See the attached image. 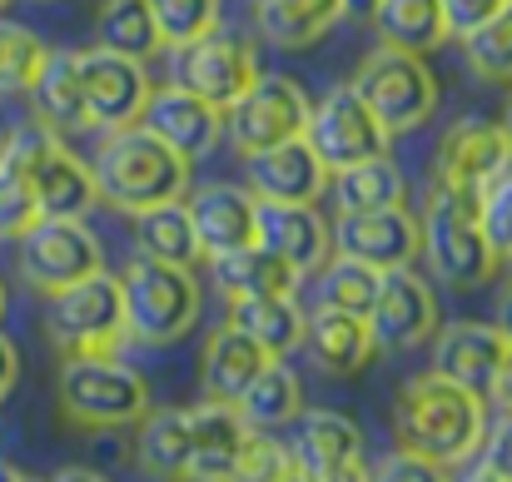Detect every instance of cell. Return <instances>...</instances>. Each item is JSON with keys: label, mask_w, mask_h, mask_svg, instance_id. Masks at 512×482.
Here are the masks:
<instances>
[{"label": "cell", "mask_w": 512, "mask_h": 482, "mask_svg": "<svg viewBox=\"0 0 512 482\" xmlns=\"http://www.w3.org/2000/svg\"><path fill=\"white\" fill-rule=\"evenodd\" d=\"M483 433H488V398L468 393L463 383L428 368L398 388V403H393L398 448L443 468H463L483 448Z\"/></svg>", "instance_id": "6da1fadb"}, {"label": "cell", "mask_w": 512, "mask_h": 482, "mask_svg": "<svg viewBox=\"0 0 512 482\" xmlns=\"http://www.w3.org/2000/svg\"><path fill=\"white\" fill-rule=\"evenodd\" d=\"M90 174H95L100 199L115 204L120 214H140V209L174 204L189 194V160L174 155L165 140H155L145 125L110 130L90 160Z\"/></svg>", "instance_id": "7a4b0ae2"}, {"label": "cell", "mask_w": 512, "mask_h": 482, "mask_svg": "<svg viewBox=\"0 0 512 482\" xmlns=\"http://www.w3.org/2000/svg\"><path fill=\"white\" fill-rule=\"evenodd\" d=\"M423 254L438 284L448 289H483L498 274V249L488 244L483 224H478V199L438 184L428 189V214H423Z\"/></svg>", "instance_id": "3957f363"}, {"label": "cell", "mask_w": 512, "mask_h": 482, "mask_svg": "<svg viewBox=\"0 0 512 482\" xmlns=\"http://www.w3.org/2000/svg\"><path fill=\"white\" fill-rule=\"evenodd\" d=\"M60 413L75 428H90V433L135 428L150 413V388L115 353L65 358V368H60Z\"/></svg>", "instance_id": "277c9868"}, {"label": "cell", "mask_w": 512, "mask_h": 482, "mask_svg": "<svg viewBox=\"0 0 512 482\" xmlns=\"http://www.w3.org/2000/svg\"><path fill=\"white\" fill-rule=\"evenodd\" d=\"M5 160L20 164V174L30 179L35 189V204H40V219H85L95 204H100V189H95V174L90 160H80L65 135L45 130V125H25L5 140Z\"/></svg>", "instance_id": "5b68a950"}, {"label": "cell", "mask_w": 512, "mask_h": 482, "mask_svg": "<svg viewBox=\"0 0 512 482\" xmlns=\"http://www.w3.org/2000/svg\"><path fill=\"white\" fill-rule=\"evenodd\" d=\"M45 333L65 358H90V353H115L125 343V294L120 274H90L45 304Z\"/></svg>", "instance_id": "8992f818"}, {"label": "cell", "mask_w": 512, "mask_h": 482, "mask_svg": "<svg viewBox=\"0 0 512 482\" xmlns=\"http://www.w3.org/2000/svg\"><path fill=\"white\" fill-rule=\"evenodd\" d=\"M120 294H125V328L140 343H174L199 323V284L194 269L160 264V259H135L120 274Z\"/></svg>", "instance_id": "52a82bcc"}, {"label": "cell", "mask_w": 512, "mask_h": 482, "mask_svg": "<svg viewBox=\"0 0 512 482\" xmlns=\"http://www.w3.org/2000/svg\"><path fill=\"white\" fill-rule=\"evenodd\" d=\"M353 90L363 95V105L378 115V125L388 135L418 130L438 110V75L428 70V60L413 50H393V45H378L358 65Z\"/></svg>", "instance_id": "ba28073f"}, {"label": "cell", "mask_w": 512, "mask_h": 482, "mask_svg": "<svg viewBox=\"0 0 512 482\" xmlns=\"http://www.w3.org/2000/svg\"><path fill=\"white\" fill-rule=\"evenodd\" d=\"M309 115H314V105H309V95H304L299 80H289V75H264V70H259V80L224 110V135H229V145L249 160V155H264V150H274V145L304 140Z\"/></svg>", "instance_id": "9c48e42d"}, {"label": "cell", "mask_w": 512, "mask_h": 482, "mask_svg": "<svg viewBox=\"0 0 512 482\" xmlns=\"http://www.w3.org/2000/svg\"><path fill=\"white\" fill-rule=\"evenodd\" d=\"M15 244H20V279L45 299L105 269V249L85 219H40Z\"/></svg>", "instance_id": "30bf717a"}, {"label": "cell", "mask_w": 512, "mask_h": 482, "mask_svg": "<svg viewBox=\"0 0 512 482\" xmlns=\"http://www.w3.org/2000/svg\"><path fill=\"white\" fill-rule=\"evenodd\" d=\"M304 140H309V150L324 160L329 174H339L348 164L388 155V140H393V135L378 125V115L363 105V95H358L353 85H339V90H329V95L314 105Z\"/></svg>", "instance_id": "8fae6325"}, {"label": "cell", "mask_w": 512, "mask_h": 482, "mask_svg": "<svg viewBox=\"0 0 512 482\" xmlns=\"http://www.w3.org/2000/svg\"><path fill=\"white\" fill-rule=\"evenodd\" d=\"M254 80H259L254 50L239 45V40H229V35H219V30H209V35L189 40V45H174L170 85L209 100L214 110H229Z\"/></svg>", "instance_id": "7c38bea8"}, {"label": "cell", "mask_w": 512, "mask_h": 482, "mask_svg": "<svg viewBox=\"0 0 512 482\" xmlns=\"http://www.w3.org/2000/svg\"><path fill=\"white\" fill-rule=\"evenodd\" d=\"M334 249L388 274V269H413V259L423 254V224L403 209V204H388V209H348L334 224Z\"/></svg>", "instance_id": "4fadbf2b"}, {"label": "cell", "mask_w": 512, "mask_h": 482, "mask_svg": "<svg viewBox=\"0 0 512 482\" xmlns=\"http://www.w3.org/2000/svg\"><path fill=\"white\" fill-rule=\"evenodd\" d=\"M80 55V85H85V105H90V125L95 130H125L140 125L145 105H150V80H145V60L115 55L105 45L95 50H75Z\"/></svg>", "instance_id": "5bb4252c"}, {"label": "cell", "mask_w": 512, "mask_h": 482, "mask_svg": "<svg viewBox=\"0 0 512 482\" xmlns=\"http://www.w3.org/2000/svg\"><path fill=\"white\" fill-rule=\"evenodd\" d=\"M368 328H373V343L388 348V353L428 343L438 333V299H433L428 279L413 274V269H388L378 279V299L368 309Z\"/></svg>", "instance_id": "9a60e30c"}, {"label": "cell", "mask_w": 512, "mask_h": 482, "mask_svg": "<svg viewBox=\"0 0 512 482\" xmlns=\"http://www.w3.org/2000/svg\"><path fill=\"white\" fill-rule=\"evenodd\" d=\"M508 164H512V150H508L503 125H493V120H458V125H448L443 140H438L433 179H438V184H453V189H463V194L478 199Z\"/></svg>", "instance_id": "2e32d148"}, {"label": "cell", "mask_w": 512, "mask_h": 482, "mask_svg": "<svg viewBox=\"0 0 512 482\" xmlns=\"http://www.w3.org/2000/svg\"><path fill=\"white\" fill-rule=\"evenodd\" d=\"M184 204H189V219L199 234V254H209V259L234 254V249L259 239V199L229 179L199 184Z\"/></svg>", "instance_id": "e0dca14e"}, {"label": "cell", "mask_w": 512, "mask_h": 482, "mask_svg": "<svg viewBox=\"0 0 512 482\" xmlns=\"http://www.w3.org/2000/svg\"><path fill=\"white\" fill-rule=\"evenodd\" d=\"M140 125H145L155 140H165L174 155H184L189 164L204 160V155L224 140V110H214L209 100H199V95H189V90H179V85L150 90V105H145Z\"/></svg>", "instance_id": "ac0fdd59"}, {"label": "cell", "mask_w": 512, "mask_h": 482, "mask_svg": "<svg viewBox=\"0 0 512 482\" xmlns=\"http://www.w3.org/2000/svg\"><path fill=\"white\" fill-rule=\"evenodd\" d=\"M503 358H508V338H503L498 323H473V319L448 323L438 333V343H433V373L463 383L478 398L493 393V378H498Z\"/></svg>", "instance_id": "d6986e66"}, {"label": "cell", "mask_w": 512, "mask_h": 482, "mask_svg": "<svg viewBox=\"0 0 512 482\" xmlns=\"http://www.w3.org/2000/svg\"><path fill=\"white\" fill-rule=\"evenodd\" d=\"M259 244L274 249L289 269L314 274L334 254V229L319 219L314 204H269V199H259Z\"/></svg>", "instance_id": "ffe728a7"}, {"label": "cell", "mask_w": 512, "mask_h": 482, "mask_svg": "<svg viewBox=\"0 0 512 482\" xmlns=\"http://www.w3.org/2000/svg\"><path fill=\"white\" fill-rule=\"evenodd\" d=\"M329 189V169L309 150V140L274 145L264 155H249V194L269 204H314Z\"/></svg>", "instance_id": "44dd1931"}, {"label": "cell", "mask_w": 512, "mask_h": 482, "mask_svg": "<svg viewBox=\"0 0 512 482\" xmlns=\"http://www.w3.org/2000/svg\"><path fill=\"white\" fill-rule=\"evenodd\" d=\"M189 428H194V453H189L184 482H234L239 453L254 433L239 418V408L234 403H199V408H189Z\"/></svg>", "instance_id": "7402d4cb"}, {"label": "cell", "mask_w": 512, "mask_h": 482, "mask_svg": "<svg viewBox=\"0 0 512 482\" xmlns=\"http://www.w3.org/2000/svg\"><path fill=\"white\" fill-rule=\"evenodd\" d=\"M30 100H35V125L55 130V135H80V130H95L90 125V105H85V85H80V55L75 50H50L35 85H30Z\"/></svg>", "instance_id": "603a6c76"}, {"label": "cell", "mask_w": 512, "mask_h": 482, "mask_svg": "<svg viewBox=\"0 0 512 482\" xmlns=\"http://www.w3.org/2000/svg\"><path fill=\"white\" fill-rule=\"evenodd\" d=\"M269 353L234 323L214 328L209 343H204V373H199V388H204V403H239L244 388L264 373Z\"/></svg>", "instance_id": "cb8c5ba5"}, {"label": "cell", "mask_w": 512, "mask_h": 482, "mask_svg": "<svg viewBox=\"0 0 512 482\" xmlns=\"http://www.w3.org/2000/svg\"><path fill=\"white\" fill-rule=\"evenodd\" d=\"M304 348H309V358H314L324 373H334V378H348V373L368 368L373 353H378L373 328H368L363 314H343V309H324V304L304 323Z\"/></svg>", "instance_id": "d4e9b609"}, {"label": "cell", "mask_w": 512, "mask_h": 482, "mask_svg": "<svg viewBox=\"0 0 512 482\" xmlns=\"http://www.w3.org/2000/svg\"><path fill=\"white\" fill-rule=\"evenodd\" d=\"M294 468L304 478H324V473H339L348 463H363V433L353 418L329 413V408H314V413H299V438H294Z\"/></svg>", "instance_id": "484cf974"}, {"label": "cell", "mask_w": 512, "mask_h": 482, "mask_svg": "<svg viewBox=\"0 0 512 482\" xmlns=\"http://www.w3.org/2000/svg\"><path fill=\"white\" fill-rule=\"evenodd\" d=\"M214 264V284L224 294V304H239V299H274V294H294L299 289V269H289L274 249H264L259 239L234 249V254H219L209 259Z\"/></svg>", "instance_id": "4316f807"}, {"label": "cell", "mask_w": 512, "mask_h": 482, "mask_svg": "<svg viewBox=\"0 0 512 482\" xmlns=\"http://www.w3.org/2000/svg\"><path fill=\"white\" fill-rule=\"evenodd\" d=\"M343 20V0H254V25L279 50H304Z\"/></svg>", "instance_id": "83f0119b"}, {"label": "cell", "mask_w": 512, "mask_h": 482, "mask_svg": "<svg viewBox=\"0 0 512 482\" xmlns=\"http://www.w3.org/2000/svg\"><path fill=\"white\" fill-rule=\"evenodd\" d=\"M194 453V428H189V408H165V413H145L140 438H135V463L140 473L155 482H184Z\"/></svg>", "instance_id": "f1b7e54d"}, {"label": "cell", "mask_w": 512, "mask_h": 482, "mask_svg": "<svg viewBox=\"0 0 512 482\" xmlns=\"http://www.w3.org/2000/svg\"><path fill=\"white\" fill-rule=\"evenodd\" d=\"M239 418L254 428V433H274L284 423H299L304 413V388H299V373L284 363V358H269L264 373L244 388V398L234 403Z\"/></svg>", "instance_id": "f546056e"}, {"label": "cell", "mask_w": 512, "mask_h": 482, "mask_svg": "<svg viewBox=\"0 0 512 482\" xmlns=\"http://www.w3.org/2000/svg\"><path fill=\"white\" fill-rule=\"evenodd\" d=\"M229 323L244 328L269 358H284V353L304 348L309 314L294 304V294H274V299H239V304H229Z\"/></svg>", "instance_id": "4dcf8cb0"}, {"label": "cell", "mask_w": 512, "mask_h": 482, "mask_svg": "<svg viewBox=\"0 0 512 482\" xmlns=\"http://www.w3.org/2000/svg\"><path fill=\"white\" fill-rule=\"evenodd\" d=\"M383 35V45L393 50H413V55H433L448 40V15L443 0H378V10L368 15Z\"/></svg>", "instance_id": "1f68e13d"}, {"label": "cell", "mask_w": 512, "mask_h": 482, "mask_svg": "<svg viewBox=\"0 0 512 482\" xmlns=\"http://www.w3.org/2000/svg\"><path fill=\"white\" fill-rule=\"evenodd\" d=\"M135 244H140V254H145V259L194 269V259H199V234H194L189 204H184V199H174V204L140 209V214H135Z\"/></svg>", "instance_id": "d6a6232c"}, {"label": "cell", "mask_w": 512, "mask_h": 482, "mask_svg": "<svg viewBox=\"0 0 512 482\" xmlns=\"http://www.w3.org/2000/svg\"><path fill=\"white\" fill-rule=\"evenodd\" d=\"M95 35H100V45H105V50L130 55V60H150V55H160V50H165L150 0H100Z\"/></svg>", "instance_id": "836d02e7"}, {"label": "cell", "mask_w": 512, "mask_h": 482, "mask_svg": "<svg viewBox=\"0 0 512 482\" xmlns=\"http://www.w3.org/2000/svg\"><path fill=\"white\" fill-rule=\"evenodd\" d=\"M403 169L378 155V160H363V164H348L334 174V194H339L343 214L348 209H388V204H403Z\"/></svg>", "instance_id": "e575fe53"}, {"label": "cell", "mask_w": 512, "mask_h": 482, "mask_svg": "<svg viewBox=\"0 0 512 482\" xmlns=\"http://www.w3.org/2000/svg\"><path fill=\"white\" fill-rule=\"evenodd\" d=\"M463 65L488 80V85H508L512 80V0L473 35H463Z\"/></svg>", "instance_id": "d590c367"}, {"label": "cell", "mask_w": 512, "mask_h": 482, "mask_svg": "<svg viewBox=\"0 0 512 482\" xmlns=\"http://www.w3.org/2000/svg\"><path fill=\"white\" fill-rule=\"evenodd\" d=\"M378 269H368V264H358V259H329L324 264V279H319V304L324 309H343V314H363L368 319V309H373V299H378Z\"/></svg>", "instance_id": "8d00e7d4"}, {"label": "cell", "mask_w": 512, "mask_h": 482, "mask_svg": "<svg viewBox=\"0 0 512 482\" xmlns=\"http://www.w3.org/2000/svg\"><path fill=\"white\" fill-rule=\"evenodd\" d=\"M45 55H50V45L35 30H25L15 20H0V90H30Z\"/></svg>", "instance_id": "74e56055"}, {"label": "cell", "mask_w": 512, "mask_h": 482, "mask_svg": "<svg viewBox=\"0 0 512 482\" xmlns=\"http://www.w3.org/2000/svg\"><path fill=\"white\" fill-rule=\"evenodd\" d=\"M155 10V25H160V40L165 45H189L199 35H209L219 25V0H150Z\"/></svg>", "instance_id": "f35d334b"}, {"label": "cell", "mask_w": 512, "mask_h": 482, "mask_svg": "<svg viewBox=\"0 0 512 482\" xmlns=\"http://www.w3.org/2000/svg\"><path fill=\"white\" fill-rule=\"evenodd\" d=\"M30 224H40V204L20 164L0 155V239H20Z\"/></svg>", "instance_id": "ab89813d"}, {"label": "cell", "mask_w": 512, "mask_h": 482, "mask_svg": "<svg viewBox=\"0 0 512 482\" xmlns=\"http://www.w3.org/2000/svg\"><path fill=\"white\" fill-rule=\"evenodd\" d=\"M289 473H294V453L274 433H249V443L239 453L234 482H284Z\"/></svg>", "instance_id": "60d3db41"}, {"label": "cell", "mask_w": 512, "mask_h": 482, "mask_svg": "<svg viewBox=\"0 0 512 482\" xmlns=\"http://www.w3.org/2000/svg\"><path fill=\"white\" fill-rule=\"evenodd\" d=\"M478 224L488 234V244L498 249V259L512 254V164L478 194Z\"/></svg>", "instance_id": "b9f144b4"}, {"label": "cell", "mask_w": 512, "mask_h": 482, "mask_svg": "<svg viewBox=\"0 0 512 482\" xmlns=\"http://www.w3.org/2000/svg\"><path fill=\"white\" fill-rule=\"evenodd\" d=\"M368 482H453V478H448L443 463H428V458H418L408 448H393V453H383L368 468Z\"/></svg>", "instance_id": "7bdbcfd3"}, {"label": "cell", "mask_w": 512, "mask_h": 482, "mask_svg": "<svg viewBox=\"0 0 512 482\" xmlns=\"http://www.w3.org/2000/svg\"><path fill=\"white\" fill-rule=\"evenodd\" d=\"M508 0H443V15H448V35H473L478 25H488Z\"/></svg>", "instance_id": "ee69618b"}, {"label": "cell", "mask_w": 512, "mask_h": 482, "mask_svg": "<svg viewBox=\"0 0 512 482\" xmlns=\"http://www.w3.org/2000/svg\"><path fill=\"white\" fill-rule=\"evenodd\" d=\"M483 463L498 473L503 482H512V413H498L493 423H488V433H483Z\"/></svg>", "instance_id": "f6af8a7d"}, {"label": "cell", "mask_w": 512, "mask_h": 482, "mask_svg": "<svg viewBox=\"0 0 512 482\" xmlns=\"http://www.w3.org/2000/svg\"><path fill=\"white\" fill-rule=\"evenodd\" d=\"M15 378H20V353H15V343L0 333V398L15 388Z\"/></svg>", "instance_id": "bcb514c9"}, {"label": "cell", "mask_w": 512, "mask_h": 482, "mask_svg": "<svg viewBox=\"0 0 512 482\" xmlns=\"http://www.w3.org/2000/svg\"><path fill=\"white\" fill-rule=\"evenodd\" d=\"M503 413H512V343H508V358H503V368H498V378H493V393H488Z\"/></svg>", "instance_id": "7dc6e473"}, {"label": "cell", "mask_w": 512, "mask_h": 482, "mask_svg": "<svg viewBox=\"0 0 512 482\" xmlns=\"http://www.w3.org/2000/svg\"><path fill=\"white\" fill-rule=\"evenodd\" d=\"M50 482H110L105 473H95V468H60Z\"/></svg>", "instance_id": "c3c4849f"}, {"label": "cell", "mask_w": 512, "mask_h": 482, "mask_svg": "<svg viewBox=\"0 0 512 482\" xmlns=\"http://www.w3.org/2000/svg\"><path fill=\"white\" fill-rule=\"evenodd\" d=\"M314 482H368V468H363V463H348V468L324 473V478H314Z\"/></svg>", "instance_id": "681fc988"}, {"label": "cell", "mask_w": 512, "mask_h": 482, "mask_svg": "<svg viewBox=\"0 0 512 482\" xmlns=\"http://www.w3.org/2000/svg\"><path fill=\"white\" fill-rule=\"evenodd\" d=\"M498 328H503V338L512 343V284L503 289V299H498Z\"/></svg>", "instance_id": "f907efd6"}, {"label": "cell", "mask_w": 512, "mask_h": 482, "mask_svg": "<svg viewBox=\"0 0 512 482\" xmlns=\"http://www.w3.org/2000/svg\"><path fill=\"white\" fill-rule=\"evenodd\" d=\"M463 482H503V478H498V473H493L488 463H473V468L463 473Z\"/></svg>", "instance_id": "816d5d0a"}, {"label": "cell", "mask_w": 512, "mask_h": 482, "mask_svg": "<svg viewBox=\"0 0 512 482\" xmlns=\"http://www.w3.org/2000/svg\"><path fill=\"white\" fill-rule=\"evenodd\" d=\"M378 0H343V15H373Z\"/></svg>", "instance_id": "f5cc1de1"}, {"label": "cell", "mask_w": 512, "mask_h": 482, "mask_svg": "<svg viewBox=\"0 0 512 482\" xmlns=\"http://www.w3.org/2000/svg\"><path fill=\"white\" fill-rule=\"evenodd\" d=\"M0 482H30V478H25L15 463H0Z\"/></svg>", "instance_id": "db71d44e"}, {"label": "cell", "mask_w": 512, "mask_h": 482, "mask_svg": "<svg viewBox=\"0 0 512 482\" xmlns=\"http://www.w3.org/2000/svg\"><path fill=\"white\" fill-rule=\"evenodd\" d=\"M503 135H508V150H512V100H508V115H503Z\"/></svg>", "instance_id": "11a10c76"}, {"label": "cell", "mask_w": 512, "mask_h": 482, "mask_svg": "<svg viewBox=\"0 0 512 482\" xmlns=\"http://www.w3.org/2000/svg\"><path fill=\"white\" fill-rule=\"evenodd\" d=\"M284 482H309V478H304V473H299V468H294V473H289V478H284Z\"/></svg>", "instance_id": "9f6ffc18"}, {"label": "cell", "mask_w": 512, "mask_h": 482, "mask_svg": "<svg viewBox=\"0 0 512 482\" xmlns=\"http://www.w3.org/2000/svg\"><path fill=\"white\" fill-rule=\"evenodd\" d=\"M0 155H5V125H0Z\"/></svg>", "instance_id": "6f0895ef"}, {"label": "cell", "mask_w": 512, "mask_h": 482, "mask_svg": "<svg viewBox=\"0 0 512 482\" xmlns=\"http://www.w3.org/2000/svg\"><path fill=\"white\" fill-rule=\"evenodd\" d=\"M0 314H5V284H0Z\"/></svg>", "instance_id": "680465c9"}, {"label": "cell", "mask_w": 512, "mask_h": 482, "mask_svg": "<svg viewBox=\"0 0 512 482\" xmlns=\"http://www.w3.org/2000/svg\"><path fill=\"white\" fill-rule=\"evenodd\" d=\"M0 5H10V0H0Z\"/></svg>", "instance_id": "91938a15"}, {"label": "cell", "mask_w": 512, "mask_h": 482, "mask_svg": "<svg viewBox=\"0 0 512 482\" xmlns=\"http://www.w3.org/2000/svg\"><path fill=\"white\" fill-rule=\"evenodd\" d=\"M508 259H512V254H508Z\"/></svg>", "instance_id": "94428289"}]
</instances>
